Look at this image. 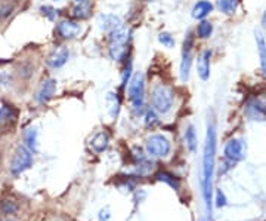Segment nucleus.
I'll return each instance as SVG.
<instances>
[{"label":"nucleus","mask_w":266,"mask_h":221,"mask_svg":"<svg viewBox=\"0 0 266 221\" xmlns=\"http://www.w3.org/2000/svg\"><path fill=\"white\" fill-rule=\"evenodd\" d=\"M40 11H42V14L46 16L47 19L55 21V18H56V11H55L53 8H50V6H42Z\"/></svg>","instance_id":"c85d7f7f"},{"label":"nucleus","mask_w":266,"mask_h":221,"mask_svg":"<svg viewBox=\"0 0 266 221\" xmlns=\"http://www.w3.org/2000/svg\"><path fill=\"white\" fill-rule=\"evenodd\" d=\"M18 122V110L12 104L0 106V134L9 132Z\"/></svg>","instance_id":"6e6552de"},{"label":"nucleus","mask_w":266,"mask_h":221,"mask_svg":"<svg viewBox=\"0 0 266 221\" xmlns=\"http://www.w3.org/2000/svg\"><path fill=\"white\" fill-rule=\"evenodd\" d=\"M129 29L126 26H119L110 33L108 39V54L111 60L120 63L127 55V45H129Z\"/></svg>","instance_id":"f03ea898"},{"label":"nucleus","mask_w":266,"mask_h":221,"mask_svg":"<svg viewBox=\"0 0 266 221\" xmlns=\"http://www.w3.org/2000/svg\"><path fill=\"white\" fill-rule=\"evenodd\" d=\"M71 14L77 19H86L92 14V2L91 0H83V2H77V5L73 8Z\"/></svg>","instance_id":"f3484780"},{"label":"nucleus","mask_w":266,"mask_h":221,"mask_svg":"<svg viewBox=\"0 0 266 221\" xmlns=\"http://www.w3.org/2000/svg\"><path fill=\"white\" fill-rule=\"evenodd\" d=\"M256 43H257V54L260 58V68L266 79V42L260 33H256Z\"/></svg>","instance_id":"6ab92c4d"},{"label":"nucleus","mask_w":266,"mask_h":221,"mask_svg":"<svg viewBox=\"0 0 266 221\" xmlns=\"http://www.w3.org/2000/svg\"><path fill=\"white\" fill-rule=\"evenodd\" d=\"M156 178L158 181H163V183H166V184H169L172 189L174 190H179V180L174 177L170 173H166V171H160L158 174L156 175Z\"/></svg>","instance_id":"412c9836"},{"label":"nucleus","mask_w":266,"mask_h":221,"mask_svg":"<svg viewBox=\"0 0 266 221\" xmlns=\"http://www.w3.org/2000/svg\"><path fill=\"white\" fill-rule=\"evenodd\" d=\"M174 94L172 88L164 83H157L151 89V106L153 110L160 114H167L173 109Z\"/></svg>","instance_id":"7ed1b4c3"},{"label":"nucleus","mask_w":266,"mask_h":221,"mask_svg":"<svg viewBox=\"0 0 266 221\" xmlns=\"http://www.w3.org/2000/svg\"><path fill=\"white\" fill-rule=\"evenodd\" d=\"M146 153L153 158H166L169 153H170V141L161 135V134H156V135H151L148 140H146Z\"/></svg>","instance_id":"423d86ee"},{"label":"nucleus","mask_w":266,"mask_h":221,"mask_svg":"<svg viewBox=\"0 0 266 221\" xmlns=\"http://www.w3.org/2000/svg\"><path fill=\"white\" fill-rule=\"evenodd\" d=\"M107 106H108V110H110V114L112 117H115L119 114V110H120V100L117 94H110L107 95Z\"/></svg>","instance_id":"5701e85b"},{"label":"nucleus","mask_w":266,"mask_h":221,"mask_svg":"<svg viewBox=\"0 0 266 221\" xmlns=\"http://www.w3.org/2000/svg\"><path fill=\"white\" fill-rule=\"evenodd\" d=\"M24 142H25V147L28 150H32L33 153L37 152V149H39V132H37V128H28L24 132Z\"/></svg>","instance_id":"a211bd4d"},{"label":"nucleus","mask_w":266,"mask_h":221,"mask_svg":"<svg viewBox=\"0 0 266 221\" xmlns=\"http://www.w3.org/2000/svg\"><path fill=\"white\" fill-rule=\"evenodd\" d=\"M0 209H2L3 214L12 215V214H15L16 211H18V205H16L14 201H11V199H5V201H2V204H0Z\"/></svg>","instance_id":"393cba45"},{"label":"nucleus","mask_w":266,"mask_h":221,"mask_svg":"<svg viewBox=\"0 0 266 221\" xmlns=\"http://www.w3.org/2000/svg\"><path fill=\"white\" fill-rule=\"evenodd\" d=\"M185 140H187V145H188V149L191 152H195L197 150V134H195V129L192 125H189L187 128V131H185Z\"/></svg>","instance_id":"b1692460"},{"label":"nucleus","mask_w":266,"mask_h":221,"mask_svg":"<svg viewBox=\"0 0 266 221\" xmlns=\"http://www.w3.org/2000/svg\"><path fill=\"white\" fill-rule=\"evenodd\" d=\"M238 2L240 0H218V8H219L220 12H223L226 15H231L235 12Z\"/></svg>","instance_id":"4be33fe9"},{"label":"nucleus","mask_w":266,"mask_h":221,"mask_svg":"<svg viewBox=\"0 0 266 221\" xmlns=\"http://www.w3.org/2000/svg\"><path fill=\"white\" fill-rule=\"evenodd\" d=\"M53 2H60V0H53Z\"/></svg>","instance_id":"f704fd0d"},{"label":"nucleus","mask_w":266,"mask_h":221,"mask_svg":"<svg viewBox=\"0 0 266 221\" xmlns=\"http://www.w3.org/2000/svg\"><path fill=\"white\" fill-rule=\"evenodd\" d=\"M98 26L102 32L111 33L114 29L122 26V19L120 16L112 15V14H102L98 16Z\"/></svg>","instance_id":"4468645a"},{"label":"nucleus","mask_w":266,"mask_h":221,"mask_svg":"<svg viewBox=\"0 0 266 221\" xmlns=\"http://www.w3.org/2000/svg\"><path fill=\"white\" fill-rule=\"evenodd\" d=\"M197 37L198 39H209L212 34H213V24L210 21H205V19H201V22L197 26Z\"/></svg>","instance_id":"aec40b11"},{"label":"nucleus","mask_w":266,"mask_h":221,"mask_svg":"<svg viewBox=\"0 0 266 221\" xmlns=\"http://www.w3.org/2000/svg\"><path fill=\"white\" fill-rule=\"evenodd\" d=\"M110 145V135L104 131L98 132L96 135H94V138L91 140V147L94 149V152L96 153H102L108 149Z\"/></svg>","instance_id":"dca6fc26"},{"label":"nucleus","mask_w":266,"mask_h":221,"mask_svg":"<svg viewBox=\"0 0 266 221\" xmlns=\"http://www.w3.org/2000/svg\"><path fill=\"white\" fill-rule=\"evenodd\" d=\"M213 9H215V6L209 0H200L192 8V18H195V19H204L205 16H209L213 12Z\"/></svg>","instance_id":"2eb2a0df"},{"label":"nucleus","mask_w":266,"mask_h":221,"mask_svg":"<svg viewBox=\"0 0 266 221\" xmlns=\"http://www.w3.org/2000/svg\"><path fill=\"white\" fill-rule=\"evenodd\" d=\"M218 205L219 206L225 205V196H223L220 191H218Z\"/></svg>","instance_id":"7c9ffc66"},{"label":"nucleus","mask_w":266,"mask_h":221,"mask_svg":"<svg viewBox=\"0 0 266 221\" xmlns=\"http://www.w3.org/2000/svg\"><path fill=\"white\" fill-rule=\"evenodd\" d=\"M143 2H154V0H143Z\"/></svg>","instance_id":"473e14b6"},{"label":"nucleus","mask_w":266,"mask_h":221,"mask_svg":"<svg viewBox=\"0 0 266 221\" xmlns=\"http://www.w3.org/2000/svg\"><path fill=\"white\" fill-rule=\"evenodd\" d=\"M127 98L135 111H141L145 100V76L142 73H135V76L127 83Z\"/></svg>","instance_id":"20e7f679"},{"label":"nucleus","mask_w":266,"mask_h":221,"mask_svg":"<svg viewBox=\"0 0 266 221\" xmlns=\"http://www.w3.org/2000/svg\"><path fill=\"white\" fill-rule=\"evenodd\" d=\"M33 165V152L25 145H18L11 160V173L14 175L22 174Z\"/></svg>","instance_id":"39448f33"},{"label":"nucleus","mask_w":266,"mask_h":221,"mask_svg":"<svg viewBox=\"0 0 266 221\" xmlns=\"http://www.w3.org/2000/svg\"><path fill=\"white\" fill-rule=\"evenodd\" d=\"M223 153H225L226 162H228L229 165H234L238 160H241V159L244 158V147H243V142L240 141V140H237V138L229 140V141L226 142V145H225Z\"/></svg>","instance_id":"9d476101"},{"label":"nucleus","mask_w":266,"mask_h":221,"mask_svg":"<svg viewBox=\"0 0 266 221\" xmlns=\"http://www.w3.org/2000/svg\"><path fill=\"white\" fill-rule=\"evenodd\" d=\"M263 22H265V27H266V12L265 15H263Z\"/></svg>","instance_id":"2f4dec72"},{"label":"nucleus","mask_w":266,"mask_h":221,"mask_svg":"<svg viewBox=\"0 0 266 221\" xmlns=\"http://www.w3.org/2000/svg\"><path fill=\"white\" fill-rule=\"evenodd\" d=\"M80 32H81L80 24L73 21V19H63L56 26V33L64 40H71V39L77 37Z\"/></svg>","instance_id":"1a4fd4ad"},{"label":"nucleus","mask_w":266,"mask_h":221,"mask_svg":"<svg viewBox=\"0 0 266 221\" xmlns=\"http://www.w3.org/2000/svg\"><path fill=\"white\" fill-rule=\"evenodd\" d=\"M215 160H216V127L213 120H209L205 144L203 155V198L209 212V220L212 218V193H213V174H215Z\"/></svg>","instance_id":"f257e3e1"},{"label":"nucleus","mask_w":266,"mask_h":221,"mask_svg":"<svg viewBox=\"0 0 266 221\" xmlns=\"http://www.w3.org/2000/svg\"><path fill=\"white\" fill-rule=\"evenodd\" d=\"M68 60H70V51L65 46H60L50 52V55L47 57L46 63L50 68L56 70V68L64 67L65 64L68 63Z\"/></svg>","instance_id":"f8f14e48"},{"label":"nucleus","mask_w":266,"mask_h":221,"mask_svg":"<svg viewBox=\"0 0 266 221\" xmlns=\"http://www.w3.org/2000/svg\"><path fill=\"white\" fill-rule=\"evenodd\" d=\"M145 124H146V127H154V125L158 124L157 111H154L153 109L146 111V116H145Z\"/></svg>","instance_id":"cd10ccee"},{"label":"nucleus","mask_w":266,"mask_h":221,"mask_svg":"<svg viewBox=\"0 0 266 221\" xmlns=\"http://www.w3.org/2000/svg\"><path fill=\"white\" fill-rule=\"evenodd\" d=\"M130 73H132V60L129 58V64L126 65V70L123 73V86H127V83L130 80Z\"/></svg>","instance_id":"c756f323"},{"label":"nucleus","mask_w":266,"mask_h":221,"mask_svg":"<svg viewBox=\"0 0 266 221\" xmlns=\"http://www.w3.org/2000/svg\"><path fill=\"white\" fill-rule=\"evenodd\" d=\"M210 58H212V52L204 51L197 60V75L204 82L210 78Z\"/></svg>","instance_id":"ddd939ff"},{"label":"nucleus","mask_w":266,"mask_h":221,"mask_svg":"<svg viewBox=\"0 0 266 221\" xmlns=\"http://www.w3.org/2000/svg\"><path fill=\"white\" fill-rule=\"evenodd\" d=\"M192 46H194V36L192 33H188L184 40V49H182V61H181V79L187 82L191 71L192 64Z\"/></svg>","instance_id":"0eeeda50"},{"label":"nucleus","mask_w":266,"mask_h":221,"mask_svg":"<svg viewBox=\"0 0 266 221\" xmlns=\"http://www.w3.org/2000/svg\"><path fill=\"white\" fill-rule=\"evenodd\" d=\"M158 42H160L163 46H166V47L174 46V39H173L172 34L167 32H163L158 34Z\"/></svg>","instance_id":"bb28decb"},{"label":"nucleus","mask_w":266,"mask_h":221,"mask_svg":"<svg viewBox=\"0 0 266 221\" xmlns=\"http://www.w3.org/2000/svg\"><path fill=\"white\" fill-rule=\"evenodd\" d=\"M15 9V5L12 2H0V21L6 19Z\"/></svg>","instance_id":"a878e982"},{"label":"nucleus","mask_w":266,"mask_h":221,"mask_svg":"<svg viewBox=\"0 0 266 221\" xmlns=\"http://www.w3.org/2000/svg\"><path fill=\"white\" fill-rule=\"evenodd\" d=\"M2 63H5V61H2V60H0V64H2Z\"/></svg>","instance_id":"72a5a7b5"},{"label":"nucleus","mask_w":266,"mask_h":221,"mask_svg":"<svg viewBox=\"0 0 266 221\" xmlns=\"http://www.w3.org/2000/svg\"><path fill=\"white\" fill-rule=\"evenodd\" d=\"M56 80L49 78L42 82V85L39 86V91L36 94V100L39 104H46L49 100L53 98V95L56 92Z\"/></svg>","instance_id":"9b49d317"}]
</instances>
